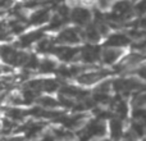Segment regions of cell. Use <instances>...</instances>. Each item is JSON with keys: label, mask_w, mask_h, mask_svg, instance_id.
Wrapping results in <instances>:
<instances>
[{"label": "cell", "mask_w": 146, "mask_h": 141, "mask_svg": "<svg viewBox=\"0 0 146 141\" xmlns=\"http://www.w3.org/2000/svg\"><path fill=\"white\" fill-rule=\"evenodd\" d=\"M131 10H132L131 4H129V1H127V0H119V1H117L115 4L113 5V12L115 13V14L121 15L122 18L131 14Z\"/></svg>", "instance_id": "obj_12"}, {"label": "cell", "mask_w": 146, "mask_h": 141, "mask_svg": "<svg viewBox=\"0 0 146 141\" xmlns=\"http://www.w3.org/2000/svg\"><path fill=\"white\" fill-rule=\"evenodd\" d=\"M53 48H54L53 41L49 40V39H46V37L40 39V40L37 41V46H36V49H37L38 53H51Z\"/></svg>", "instance_id": "obj_19"}, {"label": "cell", "mask_w": 146, "mask_h": 141, "mask_svg": "<svg viewBox=\"0 0 146 141\" xmlns=\"http://www.w3.org/2000/svg\"><path fill=\"white\" fill-rule=\"evenodd\" d=\"M133 118L141 122L144 126H146V109L142 108H136L133 110Z\"/></svg>", "instance_id": "obj_23"}, {"label": "cell", "mask_w": 146, "mask_h": 141, "mask_svg": "<svg viewBox=\"0 0 146 141\" xmlns=\"http://www.w3.org/2000/svg\"><path fill=\"white\" fill-rule=\"evenodd\" d=\"M109 130H110V135L113 139H119L123 131V127H122V122L119 119H110V123H109Z\"/></svg>", "instance_id": "obj_17"}, {"label": "cell", "mask_w": 146, "mask_h": 141, "mask_svg": "<svg viewBox=\"0 0 146 141\" xmlns=\"http://www.w3.org/2000/svg\"><path fill=\"white\" fill-rule=\"evenodd\" d=\"M59 87V83L58 81L53 80V78H45V80H42V91H45V92H55L56 90H58Z\"/></svg>", "instance_id": "obj_20"}, {"label": "cell", "mask_w": 146, "mask_h": 141, "mask_svg": "<svg viewBox=\"0 0 146 141\" xmlns=\"http://www.w3.org/2000/svg\"><path fill=\"white\" fill-rule=\"evenodd\" d=\"M137 74H139L140 77H142L144 80H146V66L141 67V68H139V70H137Z\"/></svg>", "instance_id": "obj_31"}, {"label": "cell", "mask_w": 146, "mask_h": 141, "mask_svg": "<svg viewBox=\"0 0 146 141\" xmlns=\"http://www.w3.org/2000/svg\"><path fill=\"white\" fill-rule=\"evenodd\" d=\"M131 131L133 134H136V136H142L144 135V124L141 122H133Z\"/></svg>", "instance_id": "obj_26"}, {"label": "cell", "mask_w": 146, "mask_h": 141, "mask_svg": "<svg viewBox=\"0 0 146 141\" xmlns=\"http://www.w3.org/2000/svg\"><path fill=\"white\" fill-rule=\"evenodd\" d=\"M50 19V9L49 8H41V9H37L36 12H33L30 17V23L35 26H41L44 23L49 22Z\"/></svg>", "instance_id": "obj_8"}, {"label": "cell", "mask_w": 146, "mask_h": 141, "mask_svg": "<svg viewBox=\"0 0 146 141\" xmlns=\"http://www.w3.org/2000/svg\"><path fill=\"white\" fill-rule=\"evenodd\" d=\"M26 114H28L27 112L22 110V109L17 108V106L12 105L10 108H5V116L9 119H12V121H21V119H23V117Z\"/></svg>", "instance_id": "obj_14"}, {"label": "cell", "mask_w": 146, "mask_h": 141, "mask_svg": "<svg viewBox=\"0 0 146 141\" xmlns=\"http://www.w3.org/2000/svg\"><path fill=\"white\" fill-rule=\"evenodd\" d=\"M38 72L40 73H50V72H54L56 68V64L53 59H49V58H45L38 63Z\"/></svg>", "instance_id": "obj_16"}, {"label": "cell", "mask_w": 146, "mask_h": 141, "mask_svg": "<svg viewBox=\"0 0 146 141\" xmlns=\"http://www.w3.org/2000/svg\"><path fill=\"white\" fill-rule=\"evenodd\" d=\"M94 100H95V103L108 104V103H110L111 99L109 98V95L106 92H98V91H96L95 96H94Z\"/></svg>", "instance_id": "obj_24"}, {"label": "cell", "mask_w": 146, "mask_h": 141, "mask_svg": "<svg viewBox=\"0 0 146 141\" xmlns=\"http://www.w3.org/2000/svg\"><path fill=\"white\" fill-rule=\"evenodd\" d=\"M44 37V32L41 30H36V31H31V32H27L25 35H22L19 39H18L17 45L19 48H27V46L32 45L33 43L38 41L40 39Z\"/></svg>", "instance_id": "obj_7"}, {"label": "cell", "mask_w": 146, "mask_h": 141, "mask_svg": "<svg viewBox=\"0 0 146 141\" xmlns=\"http://www.w3.org/2000/svg\"><path fill=\"white\" fill-rule=\"evenodd\" d=\"M80 40V32L76 28H66L59 32L55 39V41L59 44H78Z\"/></svg>", "instance_id": "obj_4"}, {"label": "cell", "mask_w": 146, "mask_h": 141, "mask_svg": "<svg viewBox=\"0 0 146 141\" xmlns=\"http://www.w3.org/2000/svg\"><path fill=\"white\" fill-rule=\"evenodd\" d=\"M135 9H136V13H139V14H145L146 13V0H141L140 3H137Z\"/></svg>", "instance_id": "obj_28"}, {"label": "cell", "mask_w": 146, "mask_h": 141, "mask_svg": "<svg viewBox=\"0 0 146 141\" xmlns=\"http://www.w3.org/2000/svg\"><path fill=\"white\" fill-rule=\"evenodd\" d=\"M69 8L67 7V5H60V7H58V14L60 15V17H63L64 19H67L69 15Z\"/></svg>", "instance_id": "obj_27"}, {"label": "cell", "mask_w": 146, "mask_h": 141, "mask_svg": "<svg viewBox=\"0 0 146 141\" xmlns=\"http://www.w3.org/2000/svg\"><path fill=\"white\" fill-rule=\"evenodd\" d=\"M129 44V39L123 33H113L105 41V45L109 48H122Z\"/></svg>", "instance_id": "obj_10"}, {"label": "cell", "mask_w": 146, "mask_h": 141, "mask_svg": "<svg viewBox=\"0 0 146 141\" xmlns=\"http://www.w3.org/2000/svg\"><path fill=\"white\" fill-rule=\"evenodd\" d=\"M60 94L66 96H69V98H81V96H86L87 92L81 88H77V87H73V86H63L60 88Z\"/></svg>", "instance_id": "obj_15"}, {"label": "cell", "mask_w": 146, "mask_h": 141, "mask_svg": "<svg viewBox=\"0 0 146 141\" xmlns=\"http://www.w3.org/2000/svg\"><path fill=\"white\" fill-rule=\"evenodd\" d=\"M51 53H54L63 62H69V61H73L77 57V54L80 53V49L68 48V46H58V48H53Z\"/></svg>", "instance_id": "obj_6"}, {"label": "cell", "mask_w": 146, "mask_h": 141, "mask_svg": "<svg viewBox=\"0 0 146 141\" xmlns=\"http://www.w3.org/2000/svg\"><path fill=\"white\" fill-rule=\"evenodd\" d=\"M83 131V135H81L82 139H90V137H101L105 135L106 132V127L105 124L101 122V119H96V121H92L85 127Z\"/></svg>", "instance_id": "obj_3"}, {"label": "cell", "mask_w": 146, "mask_h": 141, "mask_svg": "<svg viewBox=\"0 0 146 141\" xmlns=\"http://www.w3.org/2000/svg\"><path fill=\"white\" fill-rule=\"evenodd\" d=\"M80 53H81V59L83 62H86V63H94L101 55L100 48H98V46H86L82 50H80Z\"/></svg>", "instance_id": "obj_9"}, {"label": "cell", "mask_w": 146, "mask_h": 141, "mask_svg": "<svg viewBox=\"0 0 146 141\" xmlns=\"http://www.w3.org/2000/svg\"><path fill=\"white\" fill-rule=\"evenodd\" d=\"M113 87L118 92H131L135 90H141L144 88V83H141L136 78H122V80H117L113 82Z\"/></svg>", "instance_id": "obj_2"}, {"label": "cell", "mask_w": 146, "mask_h": 141, "mask_svg": "<svg viewBox=\"0 0 146 141\" xmlns=\"http://www.w3.org/2000/svg\"><path fill=\"white\" fill-rule=\"evenodd\" d=\"M28 54L22 50H17L14 46L1 45L0 46V59L3 63L12 67H23L28 59Z\"/></svg>", "instance_id": "obj_1"}, {"label": "cell", "mask_w": 146, "mask_h": 141, "mask_svg": "<svg viewBox=\"0 0 146 141\" xmlns=\"http://www.w3.org/2000/svg\"><path fill=\"white\" fill-rule=\"evenodd\" d=\"M37 104L42 108H55L59 105V101L51 96H37Z\"/></svg>", "instance_id": "obj_18"}, {"label": "cell", "mask_w": 146, "mask_h": 141, "mask_svg": "<svg viewBox=\"0 0 146 141\" xmlns=\"http://www.w3.org/2000/svg\"><path fill=\"white\" fill-rule=\"evenodd\" d=\"M144 58H145V55H142V54H137V53L129 54V55L124 59L123 66H127V67L128 66H135V64H137L139 62H141Z\"/></svg>", "instance_id": "obj_22"}, {"label": "cell", "mask_w": 146, "mask_h": 141, "mask_svg": "<svg viewBox=\"0 0 146 141\" xmlns=\"http://www.w3.org/2000/svg\"><path fill=\"white\" fill-rule=\"evenodd\" d=\"M71 18L72 21L78 26H85L90 22L91 19V13L88 9L82 7H76L71 12Z\"/></svg>", "instance_id": "obj_5"}, {"label": "cell", "mask_w": 146, "mask_h": 141, "mask_svg": "<svg viewBox=\"0 0 146 141\" xmlns=\"http://www.w3.org/2000/svg\"><path fill=\"white\" fill-rule=\"evenodd\" d=\"M137 26L140 28H146V18H141V19L137 22Z\"/></svg>", "instance_id": "obj_32"}, {"label": "cell", "mask_w": 146, "mask_h": 141, "mask_svg": "<svg viewBox=\"0 0 146 141\" xmlns=\"http://www.w3.org/2000/svg\"><path fill=\"white\" fill-rule=\"evenodd\" d=\"M109 88H110V82H103L100 86H98L96 91L98 92H108Z\"/></svg>", "instance_id": "obj_29"}, {"label": "cell", "mask_w": 146, "mask_h": 141, "mask_svg": "<svg viewBox=\"0 0 146 141\" xmlns=\"http://www.w3.org/2000/svg\"><path fill=\"white\" fill-rule=\"evenodd\" d=\"M26 1H27V0H26Z\"/></svg>", "instance_id": "obj_33"}, {"label": "cell", "mask_w": 146, "mask_h": 141, "mask_svg": "<svg viewBox=\"0 0 146 141\" xmlns=\"http://www.w3.org/2000/svg\"><path fill=\"white\" fill-rule=\"evenodd\" d=\"M121 55H122V51L117 50V49H105L101 53V58H103V62L105 64H113L117 59H119Z\"/></svg>", "instance_id": "obj_13"}, {"label": "cell", "mask_w": 146, "mask_h": 141, "mask_svg": "<svg viewBox=\"0 0 146 141\" xmlns=\"http://www.w3.org/2000/svg\"><path fill=\"white\" fill-rule=\"evenodd\" d=\"M85 36L91 41V43H98L100 40V32H99L96 26H88L85 31Z\"/></svg>", "instance_id": "obj_21"}, {"label": "cell", "mask_w": 146, "mask_h": 141, "mask_svg": "<svg viewBox=\"0 0 146 141\" xmlns=\"http://www.w3.org/2000/svg\"><path fill=\"white\" fill-rule=\"evenodd\" d=\"M106 74H108V72H88L78 76L77 81L82 85H92V83L98 82L99 80H101L103 77H105Z\"/></svg>", "instance_id": "obj_11"}, {"label": "cell", "mask_w": 146, "mask_h": 141, "mask_svg": "<svg viewBox=\"0 0 146 141\" xmlns=\"http://www.w3.org/2000/svg\"><path fill=\"white\" fill-rule=\"evenodd\" d=\"M146 105V94H140L133 99V106L135 108H142Z\"/></svg>", "instance_id": "obj_25"}, {"label": "cell", "mask_w": 146, "mask_h": 141, "mask_svg": "<svg viewBox=\"0 0 146 141\" xmlns=\"http://www.w3.org/2000/svg\"><path fill=\"white\" fill-rule=\"evenodd\" d=\"M145 35V32L144 31H139L136 28V30H132V31H129V36H132V37H136V39H140V37H142V36Z\"/></svg>", "instance_id": "obj_30"}]
</instances>
